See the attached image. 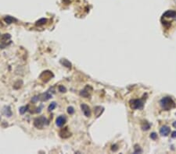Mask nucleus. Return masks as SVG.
Masks as SVG:
<instances>
[{"label":"nucleus","mask_w":176,"mask_h":154,"mask_svg":"<svg viewBox=\"0 0 176 154\" xmlns=\"http://www.w3.org/2000/svg\"><path fill=\"white\" fill-rule=\"evenodd\" d=\"M160 106L164 111H170L175 107L174 100L169 97H165L160 100Z\"/></svg>","instance_id":"nucleus-1"},{"label":"nucleus","mask_w":176,"mask_h":154,"mask_svg":"<svg viewBox=\"0 0 176 154\" xmlns=\"http://www.w3.org/2000/svg\"><path fill=\"white\" fill-rule=\"evenodd\" d=\"M143 100H130V107L132 109H143Z\"/></svg>","instance_id":"nucleus-2"},{"label":"nucleus","mask_w":176,"mask_h":154,"mask_svg":"<svg viewBox=\"0 0 176 154\" xmlns=\"http://www.w3.org/2000/svg\"><path fill=\"white\" fill-rule=\"evenodd\" d=\"M46 122V118L44 117H40L38 118H36L35 120V122H34V125L38 129H42L43 126L45 125V123Z\"/></svg>","instance_id":"nucleus-3"},{"label":"nucleus","mask_w":176,"mask_h":154,"mask_svg":"<svg viewBox=\"0 0 176 154\" xmlns=\"http://www.w3.org/2000/svg\"><path fill=\"white\" fill-rule=\"evenodd\" d=\"M81 108H82L84 115L86 117H89L91 115V110H90L89 107L88 105H86L85 104H82V105H81Z\"/></svg>","instance_id":"nucleus-4"},{"label":"nucleus","mask_w":176,"mask_h":154,"mask_svg":"<svg viewBox=\"0 0 176 154\" xmlns=\"http://www.w3.org/2000/svg\"><path fill=\"white\" fill-rule=\"evenodd\" d=\"M171 132V129L167 125H164L160 130V133L162 136H167Z\"/></svg>","instance_id":"nucleus-5"},{"label":"nucleus","mask_w":176,"mask_h":154,"mask_svg":"<svg viewBox=\"0 0 176 154\" xmlns=\"http://www.w3.org/2000/svg\"><path fill=\"white\" fill-rule=\"evenodd\" d=\"M163 18H176V12L174 10H167L163 14Z\"/></svg>","instance_id":"nucleus-6"},{"label":"nucleus","mask_w":176,"mask_h":154,"mask_svg":"<svg viewBox=\"0 0 176 154\" xmlns=\"http://www.w3.org/2000/svg\"><path fill=\"white\" fill-rule=\"evenodd\" d=\"M66 122V118L64 115H60L59 116L56 120V125L58 127H62Z\"/></svg>","instance_id":"nucleus-7"},{"label":"nucleus","mask_w":176,"mask_h":154,"mask_svg":"<svg viewBox=\"0 0 176 154\" xmlns=\"http://www.w3.org/2000/svg\"><path fill=\"white\" fill-rule=\"evenodd\" d=\"M60 135L62 138H68L69 136H71V133L68 132L67 128H65L64 129H63L61 132H60Z\"/></svg>","instance_id":"nucleus-8"},{"label":"nucleus","mask_w":176,"mask_h":154,"mask_svg":"<svg viewBox=\"0 0 176 154\" xmlns=\"http://www.w3.org/2000/svg\"><path fill=\"white\" fill-rule=\"evenodd\" d=\"M42 76H44V78H46L47 79V81H49V80L51 79V77L53 76L52 73L49 71H45V72H43V73L42 74Z\"/></svg>","instance_id":"nucleus-9"},{"label":"nucleus","mask_w":176,"mask_h":154,"mask_svg":"<svg viewBox=\"0 0 176 154\" xmlns=\"http://www.w3.org/2000/svg\"><path fill=\"white\" fill-rule=\"evenodd\" d=\"M16 19L13 18V17H12V16H6L5 18H4V21L6 23H8V24H10V23H12L13 21H15Z\"/></svg>","instance_id":"nucleus-10"},{"label":"nucleus","mask_w":176,"mask_h":154,"mask_svg":"<svg viewBox=\"0 0 176 154\" xmlns=\"http://www.w3.org/2000/svg\"><path fill=\"white\" fill-rule=\"evenodd\" d=\"M60 62H61L64 66H66V67H67V68H71V62H69V61H67V60H66V59H62L61 61H60Z\"/></svg>","instance_id":"nucleus-11"},{"label":"nucleus","mask_w":176,"mask_h":154,"mask_svg":"<svg viewBox=\"0 0 176 154\" xmlns=\"http://www.w3.org/2000/svg\"><path fill=\"white\" fill-rule=\"evenodd\" d=\"M4 113L7 117H10L12 115V111L10 108V107H6L5 110H4Z\"/></svg>","instance_id":"nucleus-12"},{"label":"nucleus","mask_w":176,"mask_h":154,"mask_svg":"<svg viewBox=\"0 0 176 154\" xmlns=\"http://www.w3.org/2000/svg\"><path fill=\"white\" fill-rule=\"evenodd\" d=\"M47 22V19H45V18H42V19H38V20L36 22V25L37 26H42V25H44L45 23Z\"/></svg>","instance_id":"nucleus-13"},{"label":"nucleus","mask_w":176,"mask_h":154,"mask_svg":"<svg viewBox=\"0 0 176 154\" xmlns=\"http://www.w3.org/2000/svg\"><path fill=\"white\" fill-rule=\"evenodd\" d=\"M42 97H43V98H42V99H41L42 100H49V98H51V97H52V95L49 94L48 93H44V94H42Z\"/></svg>","instance_id":"nucleus-14"},{"label":"nucleus","mask_w":176,"mask_h":154,"mask_svg":"<svg viewBox=\"0 0 176 154\" xmlns=\"http://www.w3.org/2000/svg\"><path fill=\"white\" fill-rule=\"evenodd\" d=\"M142 152H143V150H141V148L139 147V146H138V145L135 146V151H134V153H141Z\"/></svg>","instance_id":"nucleus-15"},{"label":"nucleus","mask_w":176,"mask_h":154,"mask_svg":"<svg viewBox=\"0 0 176 154\" xmlns=\"http://www.w3.org/2000/svg\"><path fill=\"white\" fill-rule=\"evenodd\" d=\"M56 107V102H52V103H51V104H50V105L49 106L48 110H49V111H52V110L55 109Z\"/></svg>","instance_id":"nucleus-16"},{"label":"nucleus","mask_w":176,"mask_h":154,"mask_svg":"<svg viewBox=\"0 0 176 154\" xmlns=\"http://www.w3.org/2000/svg\"><path fill=\"white\" fill-rule=\"evenodd\" d=\"M142 128H143V130H148L150 128V125L149 124L148 122H145V123L143 124V127H142Z\"/></svg>","instance_id":"nucleus-17"},{"label":"nucleus","mask_w":176,"mask_h":154,"mask_svg":"<svg viewBox=\"0 0 176 154\" xmlns=\"http://www.w3.org/2000/svg\"><path fill=\"white\" fill-rule=\"evenodd\" d=\"M27 109H28V107H22V108H21L19 110L20 114H21V115H24V114L26 112Z\"/></svg>","instance_id":"nucleus-18"},{"label":"nucleus","mask_w":176,"mask_h":154,"mask_svg":"<svg viewBox=\"0 0 176 154\" xmlns=\"http://www.w3.org/2000/svg\"><path fill=\"white\" fill-rule=\"evenodd\" d=\"M67 112H68V114H70V115H73L74 113V109L73 107H69V108H67Z\"/></svg>","instance_id":"nucleus-19"},{"label":"nucleus","mask_w":176,"mask_h":154,"mask_svg":"<svg viewBox=\"0 0 176 154\" xmlns=\"http://www.w3.org/2000/svg\"><path fill=\"white\" fill-rule=\"evenodd\" d=\"M81 95L83 96L84 97H89V93L85 90H82V92H81Z\"/></svg>","instance_id":"nucleus-20"},{"label":"nucleus","mask_w":176,"mask_h":154,"mask_svg":"<svg viewBox=\"0 0 176 154\" xmlns=\"http://www.w3.org/2000/svg\"><path fill=\"white\" fill-rule=\"evenodd\" d=\"M150 138H151L152 139L155 140V139H157V134H156L155 132H153V133L150 134Z\"/></svg>","instance_id":"nucleus-21"},{"label":"nucleus","mask_w":176,"mask_h":154,"mask_svg":"<svg viewBox=\"0 0 176 154\" xmlns=\"http://www.w3.org/2000/svg\"><path fill=\"white\" fill-rule=\"evenodd\" d=\"M59 91H60L61 93H64V92H66V88L64 86H59Z\"/></svg>","instance_id":"nucleus-22"},{"label":"nucleus","mask_w":176,"mask_h":154,"mask_svg":"<svg viewBox=\"0 0 176 154\" xmlns=\"http://www.w3.org/2000/svg\"><path fill=\"white\" fill-rule=\"evenodd\" d=\"M3 40H8L10 38V34H4L3 37H2Z\"/></svg>","instance_id":"nucleus-23"},{"label":"nucleus","mask_w":176,"mask_h":154,"mask_svg":"<svg viewBox=\"0 0 176 154\" xmlns=\"http://www.w3.org/2000/svg\"><path fill=\"white\" fill-rule=\"evenodd\" d=\"M118 148L117 147V146H116V145L112 146V150H113V151H114V152H115V151H117V150H118Z\"/></svg>","instance_id":"nucleus-24"},{"label":"nucleus","mask_w":176,"mask_h":154,"mask_svg":"<svg viewBox=\"0 0 176 154\" xmlns=\"http://www.w3.org/2000/svg\"><path fill=\"white\" fill-rule=\"evenodd\" d=\"M171 137L172 138H176V131L173 132L172 134H171Z\"/></svg>","instance_id":"nucleus-25"},{"label":"nucleus","mask_w":176,"mask_h":154,"mask_svg":"<svg viewBox=\"0 0 176 154\" xmlns=\"http://www.w3.org/2000/svg\"><path fill=\"white\" fill-rule=\"evenodd\" d=\"M173 126L174 127V128H176V122H174L173 123Z\"/></svg>","instance_id":"nucleus-26"}]
</instances>
